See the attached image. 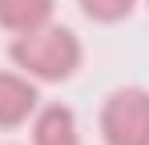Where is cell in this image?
<instances>
[{
    "label": "cell",
    "instance_id": "6",
    "mask_svg": "<svg viewBox=\"0 0 149 145\" xmlns=\"http://www.w3.org/2000/svg\"><path fill=\"white\" fill-rule=\"evenodd\" d=\"M133 4H137V0H81V8H85L93 20H105V24L129 16V8H133Z\"/></svg>",
    "mask_w": 149,
    "mask_h": 145
},
{
    "label": "cell",
    "instance_id": "2",
    "mask_svg": "<svg viewBox=\"0 0 149 145\" xmlns=\"http://www.w3.org/2000/svg\"><path fill=\"white\" fill-rule=\"evenodd\" d=\"M101 137H105V145H149V93L145 89H117L105 97Z\"/></svg>",
    "mask_w": 149,
    "mask_h": 145
},
{
    "label": "cell",
    "instance_id": "1",
    "mask_svg": "<svg viewBox=\"0 0 149 145\" xmlns=\"http://www.w3.org/2000/svg\"><path fill=\"white\" fill-rule=\"evenodd\" d=\"M12 65L24 69V77L36 81H69L81 65V40H77L73 28H61V24H40L32 32H20L12 48H8Z\"/></svg>",
    "mask_w": 149,
    "mask_h": 145
},
{
    "label": "cell",
    "instance_id": "3",
    "mask_svg": "<svg viewBox=\"0 0 149 145\" xmlns=\"http://www.w3.org/2000/svg\"><path fill=\"white\" fill-rule=\"evenodd\" d=\"M36 109V89L20 72H0V129H12L32 117Z\"/></svg>",
    "mask_w": 149,
    "mask_h": 145
},
{
    "label": "cell",
    "instance_id": "5",
    "mask_svg": "<svg viewBox=\"0 0 149 145\" xmlns=\"http://www.w3.org/2000/svg\"><path fill=\"white\" fill-rule=\"evenodd\" d=\"M52 8L56 0H0V28H8L12 36L32 32L52 20Z\"/></svg>",
    "mask_w": 149,
    "mask_h": 145
},
{
    "label": "cell",
    "instance_id": "4",
    "mask_svg": "<svg viewBox=\"0 0 149 145\" xmlns=\"http://www.w3.org/2000/svg\"><path fill=\"white\" fill-rule=\"evenodd\" d=\"M32 145H81L73 109H65V105L40 109L36 121H32Z\"/></svg>",
    "mask_w": 149,
    "mask_h": 145
}]
</instances>
